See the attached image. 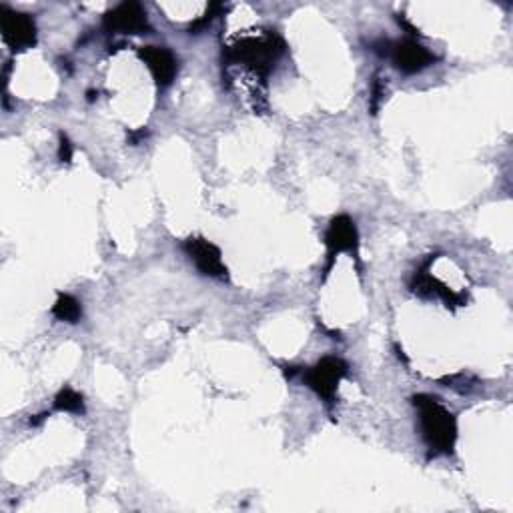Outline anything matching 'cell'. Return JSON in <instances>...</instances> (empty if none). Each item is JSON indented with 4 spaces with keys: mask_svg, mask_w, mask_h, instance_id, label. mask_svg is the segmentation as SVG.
Listing matches in <instances>:
<instances>
[{
    "mask_svg": "<svg viewBox=\"0 0 513 513\" xmlns=\"http://www.w3.org/2000/svg\"><path fill=\"white\" fill-rule=\"evenodd\" d=\"M283 53L285 43L275 31L245 35L223 49V69H239L269 79Z\"/></svg>",
    "mask_w": 513,
    "mask_h": 513,
    "instance_id": "1",
    "label": "cell"
},
{
    "mask_svg": "<svg viewBox=\"0 0 513 513\" xmlns=\"http://www.w3.org/2000/svg\"><path fill=\"white\" fill-rule=\"evenodd\" d=\"M417 413L423 441L433 455H453L457 443V419L437 399L425 393L411 397Z\"/></svg>",
    "mask_w": 513,
    "mask_h": 513,
    "instance_id": "2",
    "label": "cell"
},
{
    "mask_svg": "<svg viewBox=\"0 0 513 513\" xmlns=\"http://www.w3.org/2000/svg\"><path fill=\"white\" fill-rule=\"evenodd\" d=\"M347 373H349V365L341 357L327 355L319 359L313 367L303 369L301 377L305 385L331 407L335 405L339 383L347 377Z\"/></svg>",
    "mask_w": 513,
    "mask_h": 513,
    "instance_id": "3",
    "label": "cell"
},
{
    "mask_svg": "<svg viewBox=\"0 0 513 513\" xmlns=\"http://www.w3.org/2000/svg\"><path fill=\"white\" fill-rule=\"evenodd\" d=\"M325 247L327 263L323 269V281L331 275L335 261L341 253H351L355 259H359V231L349 215H337L331 219L325 231Z\"/></svg>",
    "mask_w": 513,
    "mask_h": 513,
    "instance_id": "4",
    "label": "cell"
},
{
    "mask_svg": "<svg viewBox=\"0 0 513 513\" xmlns=\"http://www.w3.org/2000/svg\"><path fill=\"white\" fill-rule=\"evenodd\" d=\"M0 33L13 53H25L37 45V25L27 13L0 7Z\"/></svg>",
    "mask_w": 513,
    "mask_h": 513,
    "instance_id": "5",
    "label": "cell"
},
{
    "mask_svg": "<svg viewBox=\"0 0 513 513\" xmlns=\"http://www.w3.org/2000/svg\"><path fill=\"white\" fill-rule=\"evenodd\" d=\"M103 29L109 35H149L151 23L139 3H121L103 17Z\"/></svg>",
    "mask_w": 513,
    "mask_h": 513,
    "instance_id": "6",
    "label": "cell"
},
{
    "mask_svg": "<svg viewBox=\"0 0 513 513\" xmlns=\"http://www.w3.org/2000/svg\"><path fill=\"white\" fill-rule=\"evenodd\" d=\"M183 251L195 263V267L199 269L201 275L211 277V279H219V281H227L229 279V269H227V265L223 261V253L209 239H205V237H189L183 243Z\"/></svg>",
    "mask_w": 513,
    "mask_h": 513,
    "instance_id": "7",
    "label": "cell"
},
{
    "mask_svg": "<svg viewBox=\"0 0 513 513\" xmlns=\"http://www.w3.org/2000/svg\"><path fill=\"white\" fill-rule=\"evenodd\" d=\"M387 57L391 59L393 67L403 75H417L437 63V57L415 39L391 43Z\"/></svg>",
    "mask_w": 513,
    "mask_h": 513,
    "instance_id": "8",
    "label": "cell"
},
{
    "mask_svg": "<svg viewBox=\"0 0 513 513\" xmlns=\"http://www.w3.org/2000/svg\"><path fill=\"white\" fill-rule=\"evenodd\" d=\"M435 261V257H429L423 267L419 271H415L413 279H411V291L421 297V299H439L443 301V305L447 309H457L463 307L467 303V297L463 293H455L453 289H449L443 281H439L437 277H433L429 273V265Z\"/></svg>",
    "mask_w": 513,
    "mask_h": 513,
    "instance_id": "9",
    "label": "cell"
},
{
    "mask_svg": "<svg viewBox=\"0 0 513 513\" xmlns=\"http://www.w3.org/2000/svg\"><path fill=\"white\" fill-rule=\"evenodd\" d=\"M139 59L147 65L153 81L157 87L167 89L173 85L177 73H179V61L167 47H141Z\"/></svg>",
    "mask_w": 513,
    "mask_h": 513,
    "instance_id": "10",
    "label": "cell"
},
{
    "mask_svg": "<svg viewBox=\"0 0 513 513\" xmlns=\"http://www.w3.org/2000/svg\"><path fill=\"white\" fill-rule=\"evenodd\" d=\"M53 317L63 321V323H71L77 325L83 319V305L77 297L69 295V293H59L53 309H51Z\"/></svg>",
    "mask_w": 513,
    "mask_h": 513,
    "instance_id": "11",
    "label": "cell"
},
{
    "mask_svg": "<svg viewBox=\"0 0 513 513\" xmlns=\"http://www.w3.org/2000/svg\"><path fill=\"white\" fill-rule=\"evenodd\" d=\"M53 407H55V411H61V413L83 415V413H85V397H83V393H79L77 389L65 385V387L57 393Z\"/></svg>",
    "mask_w": 513,
    "mask_h": 513,
    "instance_id": "12",
    "label": "cell"
},
{
    "mask_svg": "<svg viewBox=\"0 0 513 513\" xmlns=\"http://www.w3.org/2000/svg\"><path fill=\"white\" fill-rule=\"evenodd\" d=\"M387 97V79L381 75H375L371 81V99H369V111L371 115H377L383 101Z\"/></svg>",
    "mask_w": 513,
    "mask_h": 513,
    "instance_id": "13",
    "label": "cell"
},
{
    "mask_svg": "<svg viewBox=\"0 0 513 513\" xmlns=\"http://www.w3.org/2000/svg\"><path fill=\"white\" fill-rule=\"evenodd\" d=\"M223 11H225V7H223V5H219V3L209 5L207 13H205L201 19H197L195 23H191V27H189V35H201L207 27H211V23H213V21H215Z\"/></svg>",
    "mask_w": 513,
    "mask_h": 513,
    "instance_id": "14",
    "label": "cell"
},
{
    "mask_svg": "<svg viewBox=\"0 0 513 513\" xmlns=\"http://www.w3.org/2000/svg\"><path fill=\"white\" fill-rule=\"evenodd\" d=\"M73 155H75V147H73L69 135L61 133V135H59V151H57L59 161H61L63 165H69V163L73 161Z\"/></svg>",
    "mask_w": 513,
    "mask_h": 513,
    "instance_id": "15",
    "label": "cell"
},
{
    "mask_svg": "<svg viewBox=\"0 0 513 513\" xmlns=\"http://www.w3.org/2000/svg\"><path fill=\"white\" fill-rule=\"evenodd\" d=\"M147 137H149V131H147V129H137V131H131V133L127 135V141H129V145L137 147V145H141Z\"/></svg>",
    "mask_w": 513,
    "mask_h": 513,
    "instance_id": "16",
    "label": "cell"
},
{
    "mask_svg": "<svg viewBox=\"0 0 513 513\" xmlns=\"http://www.w3.org/2000/svg\"><path fill=\"white\" fill-rule=\"evenodd\" d=\"M97 97H99V91H89V93H87V101H89V103H93Z\"/></svg>",
    "mask_w": 513,
    "mask_h": 513,
    "instance_id": "17",
    "label": "cell"
}]
</instances>
